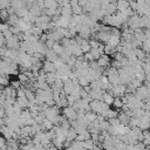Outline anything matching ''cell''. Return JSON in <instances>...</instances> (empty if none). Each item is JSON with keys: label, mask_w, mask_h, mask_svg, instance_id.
Masks as SVG:
<instances>
[{"label": "cell", "mask_w": 150, "mask_h": 150, "mask_svg": "<svg viewBox=\"0 0 150 150\" xmlns=\"http://www.w3.org/2000/svg\"><path fill=\"white\" fill-rule=\"evenodd\" d=\"M137 98L142 100V101H145V100H149L150 98V91H149V87L146 84H142L141 87L137 88V90L135 91L134 94Z\"/></svg>", "instance_id": "6da1fadb"}, {"label": "cell", "mask_w": 150, "mask_h": 150, "mask_svg": "<svg viewBox=\"0 0 150 150\" xmlns=\"http://www.w3.org/2000/svg\"><path fill=\"white\" fill-rule=\"evenodd\" d=\"M62 114L66 118H68L69 121H74V120H77V111L71 107V105H68V107H64L62 108Z\"/></svg>", "instance_id": "7a4b0ae2"}, {"label": "cell", "mask_w": 150, "mask_h": 150, "mask_svg": "<svg viewBox=\"0 0 150 150\" xmlns=\"http://www.w3.org/2000/svg\"><path fill=\"white\" fill-rule=\"evenodd\" d=\"M128 26L130 28H132L134 30L137 29V28H141V15H138L137 13H135L132 16H130L128 19Z\"/></svg>", "instance_id": "3957f363"}, {"label": "cell", "mask_w": 150, "mask_h": 150, "mask_svg": "<svg viewBox=\"0 0 150 150\" xmlns=\"http://www.w3.org/2000/svg\"><path fill=\"white\" fill-rule=\"evenodd\" d=\"M20 42H21L20 39H19L16 35H14L12 39L7 40L6 47L9 48V49H19V48H20Z\"/></svg>", "instance_id": "277c9868"}, {"label": "cell", "mask_w": 150, "mask_h": 150, "mask_svg": "<svg viewBox=\"0 0 150 150\" xmlns=\"http://www.w3.org/2000/svg\"><path fill=\"white\" fill-rule=\"evenodd\" d=\"M14 132H15V131H14L11 127H8V125H1V134H2V136H4L7 141H9V139L13 138Z\"/></svg>", "instance_id": "5b68a950"}, {"label": "cell", "mask_w": 150, "mask_h": 150, "mask_svg": "<svg viewBox=\"0 0 150 150\" xmlns=\"http://www.w3.org/2000/svg\"><path fill=\"white\" fill-rule=\"evenodd\" d=\"M97 62H98L100 67H102V68H108V67H110V66H111L110 57H109V55H107V54L101 55V56H100V59L97 60Z\"/></svg>", "instance_id": "8992f818"}, {"label": "cell", "mask_w": 150, "mask_h": 150, "mask_svg": "<svg viewBox=\"0 0 150 150\" xmlns=\"http://www.w3.org/2000/svg\"><path fill=\"white\" fill-rule=\"evenodd\" d=\"M19 64H16V63H14V62H12L8 67H7V69L5 70V75H19Z\"/></svg>", "instance_id": "52a82bcc"}, {"label": "cell", "mask_w": 150, "mask_h": 150, "mask_svg": "<svg viewBox=\"0 0 150 150\" xmlns=\"http://www.w3.org/2000/svg\"><path fill=\"white\" fill-rule=\"evenodd\" d=\"M63 87H64L63 81L60 80V79H57V80L55 81V83L52 86V91H53L54 94H60V93L63 90Z\"/></svg>", "instance_id": "ba28073f"}, {"label": "cell", "mask_w": 150, "mask_h": 150, "mask_svg": "<svg viewBox=\"0 0 150 150\" xmlns=\"http://www.w3.org/2000/svg\"><path fill=\"white\" fill-rule=\"evenodd\" d=\"M45 56H46V60H48L50 62H55V61H57L60 59V55L54 49H48V52L46 53Z\"/></svg>", "instance_id": "9c48e42d"}, {"label": "cell", "mask_w": 150, "mask_h": 150, "mask_svg": "<svg viewBox=\"0 0 150 150\" xmlns=\"http://www.w3.org/2000/svg\"><path fill=\"white\" fill-rule=\"evenodd\" d=\"M42 69H43L46 73H54V71H56V68H55L54 62H50V61H48V60H45V61H43V67H42Z\"/></svg>", "instance_id": "30bf717a"}, {"label": "cell", "mask_w": 150, "mask_h": 150, "mask_svg": "<svg viewBox=\"0 0 150 150\" xmlns=\"http://www.w3.org/2000/svg\"><path fill=\"white\" fill-rule=\"evenodd\" d=\"M63 83H64L63 91H64L67 95H70V94L73 93V89H74V82H73V80H71V79H68V80H66Z\"/></svg>", "instance_id": "8fae6325"}, {"label": "cell", "mask_w": 150, "mask_h": 150, "mask_svg": "<svg viewBox=\"0 0 150 150\" xmlns=\"http://www.w3.org/2000/svg\"><path fill=\"white\" fill-rule=\"evenodd\" d=\"M104 93H105V90H103V89H93L90 91V96L93 97V100H102Z\"/></svg>", "instance_id": "7c38bea8"}, {"label": "cell", "mask_w": 150, "mask_h": 150, "mask_svg": "<svg viewBox=\"0 0 150 150\" xmlns=\"http://www.w3.org/2000/svg\"><path fill=\"white\" fill-rule=\"evenodd\" d=\"M138 127H139L142 130H148V129H150V120L143 116V117L139 118V121H138Z\"/></svg>", "instance_id": "4fadbf2b"}, {"label": "cell", "mask_w": 150, "mask_h": 150, "mask_svg": "<svg viewBox=\"0 0 150 150\" xmlns=\"http://www.w3.org/2000/svg\"><path fill=\"white\" fill-rule=\"evenodd\" d=\"M118 114H120V112L117 111V109H110V108H109V109H108V110H105L102 115H103L107 120H110V118L117 117V116H118Z\"/></svg>", "instance_id": "5bb4252c"}, {"label": "cell", "mask_w": 150, "mask_h": 150, "mask_svg": "<svg viewBox=\"0 0 150 150\" xmlns=\"http://www.w3.org/2000/svg\"><path fill=\"white\" fill-rule=\"evenodd\" d=\"M61 15L63 16H73V8H71V5H67V6H63L61 7Z\"/></svg>", "instance_id": "9a60e30c"}, {"label": "cell", "mask_w": 150, "mask_h": 150, "mask_svg": "<svg viewBox=\"0 0 150 150\" xmlns=\"http://www.w3.org/2000/svg\"><path fill=\"white\" fill-rule=\"evenodd\" d=\"M116 6H117V11H121V12H122V11L127 9L128 7H130L129 0H117Z\"/></svg>", "instance_id": "2e32d148"}, {"label": "cell", "mask_w": 150, "mask_h": 150, "mask_svg": "<svg viewBox=\"0 0 150 150\" xmlns=\"http://www.w3.org/2000/svg\"><path fill=\"white\" fill-rule=\"evenodd\" d=\"M118 120L121 121V123L122 124H127V125H129V123H130V120H131V117L130 116H128L124 111H122V112H120L118 114Z\"/></svg>", "instance_id": "e0dca14e"}, {"label": "cell", "mask_w": 150, "mask_h": 150, "mask_svg": "<svg viewBox=\"0 0 150 150\" xmlns=\"http://www.w3.org/2000/svg\"><path fill=\"white\" fill-rule=\"evenodd\" d=\"M29 12H30L32 14H34L35 16H40V15L42 14V8H41V7L35 2V4L29 8Z\"/></svg>", "instance_id": "ac0fdd59"}, {"label": "cell", "mask_w": 150, "mask_h": 150, "mask_svg": "<svg viewBox=\"0 0 150 150\" xmlns=\"http://www.w3.org/2000/svg\"><path fill=\"white\" fill-rule=\"evenodd\" d=\"M16 102L23 108V109H27L29 107V100L27 98V96H23V97H16Z\"/></svg>", "instance_id": "d6986e66"}, {"label": "cell", "mask_w": 150, "mask_h": 150, "mask_svg": "<svg viewBox=\"0 0 150 150\" xmlns=\"http://www.w3.org/2000/svg\"><path fill=\"white\" fill-rule=\"evenodd\" d=\"M76 136H77V132H76L75 128H73V127H71V128L68 130V134H67V139H66V141L74 142V141L76 139Z\"/></svg>", "instance_id": "ffe728a7"}, {"label": "cell", "mask_w": 150, "mask_h": 150, "mask_svg": "<svg viewBox=\"0 0 150 150\" xmlns=\"http://www.w3.org/2000/svg\"><path fill=\"white\" fill-rule=\"evenodd\" d=\"M80 46H81V48H82L83 53H88V52H90V49H91V46H90V43H89V40H88V39H83V40H82V42L80 43Z\"/></svg>", "instance_id": "44dd1931"}, {"label": "cell", "mask_w": 150, "mask_h": 150, "mask_svg": "<svg viewBox=\"0 0 150 150\" xmlns=\"http://www.w3.org/2000/svg\"><path fill=\"white\" fill-rule=\"evenodd\" d=\"M105 103H108L109 105H111L112 103H114V100H115V96L112 95V94H110V93H108V91H105L104 93V95H103V98H102Z\"/></svg>", "instance_id": "7402d4cb"}, {"label": "cell", "mask_w": 150, "mask_h": 150, "mask_svg": "<svg viewBox=\"0 0 150 150\" xmlns=\"http://www.w3.org/2000/svg\"><path fill=\"white\" fill-rule=\"evenodd\" d=\"M21 136L22 137H30L32 136V125H25L21 128Z\"/></svg>", "instance_id": "603a6c76"}, {"label": "cell", "mask_w": 150, "mask_h": 150, "mask_svg": "<svg viewBox=\"0 0 150 150\" xmlns=\"http://www.w3.org/2000/svg\"><path fill=\"white\" fill-rule=\"evenodd\" d=\"M19 19H20V18H19L16 14H11L9 18H8V20H7V23H8L9 26H16L18 22H19Z\"/></svg>", "instance_id": "cb8c5ba5"}, {"label": "cell", "mask_w": 150, "mask_h": 150, "mask_svg": "<svg viewBox=\"0 0 150 150\" xmlns=\"http://www.w3.org/2000/svg\"><path fill=\"white\" fill-rule=\"evenodd\" d=\"M108 43H109V45H111L112 47H116V46H118V45L121 43V36L111 35V36H110V39H109V41H108Z\"/></svg>", "instance_id": "d4e9b609"}, {"label": "cell", "mask_w": 150, "mask_h": 150, "mask_svg": "<svg viewBox=\"0 0 150 150\" xmlns=\"http://www.w3.org/2000/svg\"><path fill=\"white\" fill-rule=\"evenodd\" d=\"M135 53H136V55H137V59L141 60V61H144L145 57H146V55H148V54H146L142 48H139V47H138V48H135Z\"/></svg>", "instance_id": "484cf974"}, {"label": "cell", "mask_w": 150, "mask_h": 150, "mask_svg": "<svg viewBox=\"0 0 150 150\" xmlns=\"http://www.w3.org/2000/svg\"><path fill=\"white\" fill-rule=\"evenodd\" d=\"M15 14H16L19 18H25V16H27V15L29 14V9H28L26 6H23V7H21L20 9H18Z\"/></svg>", "instance_id": "4316f807"}, {"label": "cell", "mask_w": 150, "mask_h": 150, "mask_svg": "<svg viewBox=\"0 0 150 150\" xmlns=\"http://www.w3.org/2000/svg\"><path fill=\"white\" fill-rule=\"evenodd\" d=\"M59 2L56 0H45V8H57Z\"/></svg>", "instance_id": "83f0119b"}, {"label": "cell", "mask_w": 150, "mask_h": 150, "mask_svg": "<svg viewBox=\"0 0 150 150\" xmlns=\"http://www.w3.org/2000/svg\"><path fill=\"white\" fill-rule=\"evenodd\" d=\"M60 127H62L63 129H66V130H69L70 128H71V124H70V121L68 120V118H66L64 116L62 117V120H61V122H60V124H59Z\"/></svg>", "instance_id": "f1b7e54d"}, {"label": "cell", "mask_w": 150, "mask_h": 150, "mask_svg": "<svg viewBox=\"0 0 150 150\" xmlns=\"http://www.w3.org/2000/svg\"><path fill=\"white\" fill-rule=\"evenodd\" d=\"M41 124H42V128H43L45 131H46V130H50V129L54 128V123H53L50 120H48V118H46Z\"/></svg>", "instance_id": "f546056e"}, {"label": "cell", "mask_w": 150, "mask_h": 150, "mask_svg": "<svg viewBox=\"0 0 150 150\" xmlns=\"http://www.w3.org/2000/svg\"><path fill=\"white\" fill-rule=\"evenodd\" d=\"M94 145H95V142H94L93 138H89L87 141H83V148H84V150H91L94 148Z\"/></svg>", "instance_id": "4dcf8cb0"}, {"label": "cell", "mask_w": 150, "mask_h": 150, "mask_svg": "<svg viewBox=\"0 0 150 150\" xmlns=\"http://www.w3.org/2000/svg\"><path fill=\"white\" fill-rule=\"evenodd\" d=\"M73 8V14H76V15H81V14H84V11H83V7L80 6L79 4L77 5H74L71 6Z\"/></svg>", "instance_id": "1f68e13d"}, {"label": "cell", "mask_w": 150, "mask_h": 150, "mask_svg": "<svg viewBox=\"0 0 150 150\" xmlns=\"http://www.w3.org/2000/svg\"><path fill=\"white\" fill-rule=\"evenodd\" d=\"M0 84H1V88L9 86V76L8 75H1L0 76Z\"/></svg>", "instance_id": "d6a6232c"}, {"label": "cell", "mask_w": 150, "mask_h": 150, "mask_svg": "<svg viewBox=\"0 0 150 150\" xmlns=\"http://www.w3.org/2000/svg\"><path fill=\"white\" fill-rule=\"evenodd\" d=\"M123 101H122V97H115V100H114V103H112V107L115 108V109H122V107H123Z\"/></svg>", "instance_id": "836d02e7"}, {"label": "cell", "mask_w": 150, "mask_h": 150, "mask_svg": "<svg viewBox=\"0 0 150 150\" xmlns=\"http://www.w3.org/2000/svg\"><path fill=\"white\" fill-rule=\"evenodd\" d=\"M18 80H19L22 84H26V83L29 82V77L27 76L26 73H19V75H18Z\"/></svg>", "instance_id": "e575fe53"}, {"label": "cell", "mask_w": 150, "mask_h": 150, "mask_svg": "<svg viewBox=\"0 0 150 150\" xmlns=\"http://www.w3.org/2000/svg\"><path fill=\"white\" fill-rule=\"evenodd\" d=\"M53 49L59 54V55H61L63 52H64V47L61 45V43H59V42H56L55 45H54V47H53Z\"/></svg>", "instance_id": "d590c367"}, {"label": "cell", "mask_w": 150, "mask_h": 150, "mask_svg": "<svg viewBox=\"0 0 150 150\" xmlns=\"http://www.w3.org/2000/svg\"><path fill=\"white\" fill-rule=\"evenodd\" d=\"M144 109L143 108H138V109H134V117L136 118H142L144 115Z\"/></svg>", "instance_id": "8d00e7d4"}, {"label": "cell", "mask_w": 150, "mask_h": 150, "mask_svg": "<svg viewBox=\"0 0 150 150\" xmlns=\"http://www.w3.org/2000/svg\"><path fill=\"white\" fill-rule=\"evenodd\" d=\"M86 116H87V118H88L90 122H94V121L97 120L98 114H96V112H94V111H89V112H86Z\"/></svg>", "instance_id": "74e56055"}, {"label": "cell", "mask_w": 150, "mask_h": 150, "mask_svg": "<svg viewBox=\"0 0 150 150\" xmlns=\"http://www.w3.org/2000/svg\"><path fill=\"white\" fill-rule=\"evenodd\" d=\"M0 16H1V19H2V22H7L8 18H9L8 11H7V9H1V11H0Z\"/></svg>", "instance_id": "f35d334b"}, {"label": "cell", "mask_w": 150, "mask_h": 150, "mask_svg": "<svg viewBox=\"0 0 150 150\" xmlns=\"http://www.w3.org/2000/svg\"><path fill=\"white\" fill-rule=\"evenodd\" d=\"M146 54H150V40H145L143 43H142V47H141Z\"/></svg>", "instance_id": "ab89813d"}, {"label": "cell", "mask_w": 150, "mask_h": 150, "mask_svg": "<svg viewBox=\"0 0 150 150\" xmlns=\"http://www.w3.org/2000/svg\"><path fill=\"white\" fill-rule=\"evenodd\" d=\"M90 53H91V55L94 56L95 60H98L100 56L103 55V54H101V52L98 50V48H91V49H90Z\"/></svg>", "instance_id": "60d3db41"}, {"label": "cell", "mask_w": 150, "mask_h": 150, "mask_svg": "<svg viewBox=\"0 0 150 150\" xmlns=\"http://www.w3.org/2000/svg\"><path fill=\"white\" fill-rule=\"evenodd\" d=\"M11 7V0H0V9H7Z\"/></svg>", "instance_id": "b9f144b4"}, {"label": "cell", "mask_w": 150, "mask_h": 150, "mask_svg": "<svg viewBox=\"0 0 150 150\" xmlns=\"http://www.w3.org/2000/svg\"><path fill=\"white\" fill-rule=\"evenodd\" d=\"M120 12H121V11H120ZM122 13H123V14H124L125 16H128V18H130V16H132V15H134V14H135L136 12H135V11H134V9H132L131 7H128L127 9H124V11H122Z\"/></svg>", "instance_id": "7bdbcfd3"}, {"label": "cell", "mask_w": 150, "mask_h": 150, "mask_svg": "<svg viewBox=\"0 0 150 150\" xmlns=\"http://www.w3.org/2000/svg\"><path fill=\"white\" fill-rule=\"evenodd\" d=\"M112 57H114V60H117V61H123L124 60V57H125V55L123 54V53H121V52H116L114 55H112Z\"/></svg>", "instance_id": "ee69618b"}, {"label": "cell", "mask_w": 150, "mask_h": 150, "mask_svg": "<svg viewBox=\"0 0 150 150\" xmlns=\"http://www.w3.org/2000/svg\"><path fill=\"white\" fill-rule=\"evenodd\" d=\"M70 56H71V55H68L67 53H64V52H63V53H62V54L60 55V60H61V61H62L63 63H67V62L69 61Z\"/></svg>", "instance_id": "f6af8a7d"}, {"label": "cell", "mask_w": 150, "mask_h": 150, "mask_svg": "<svg viewBox=\"0 0 150 150\" xmlns=\"http://www.w3.org/2000/svg\"><path fill=\"white\" fill-rule=\"evenodd\" d=\"M1 34H2V35H4V36H5L6 39H7V40H9V39H12V38L14 36L13 32L11 30V27H9V29H7L6 32H4V33H1Z\"/></svg>", "instance_id": "bcb514c9"}, {"label": "cell", "mask_w": 150, "mask_h": 150, "mask_svg": "<svg viewBox=\"0 0 150 150\" xmlns=\"http://www.w3.org/2000/svg\"><path fill=\"white\" fill-rule=\"evenodd\" d=\"M138 121H139V118H136V117H131V120H130V123H129V127H130V128H135V127H138Z\"/></svg>", "instance_id": "7dc6e473"}, {"label": "cell", "mask_w": 150, "mask_h": 150, "mask_svg": "<svg viewBox=\"0 0 150 150\" xmlns=\"http://www.w3.org/2000/svg\"><path fill=\"white\" fill-rule=\"evenodd\" d=\"M76 61H77V57H76L75 55H71V56H70V59H69V61L67 62V64H69L71 68H74V66H75Z\"/></svg>", "instance_id": "c3c4849f"}, {"label": "cell", "mask_w": 150, "mask_h": 150, "mask_svg": "<svg viewBox=\"0 0 150 150\" xmlns=\"http://www.w3.org/2000/svg\"><path fill=\"white\" fill-rule=\"evenodd\" d=\"M109 122H110V124H111V125H114V127H118L120 124H122V123H121V121L118 120V117L110 118V120H109Z\"/></svg>", "instance_id": "681fc988"}, {"label": "cell", "mask_w": 150, "mask_h": 150, "mask_svg": "<svg viewBox=\"0 0 150 150\" xmlns=\"http://www.w3.org/2000/svg\"><path fill=\"white\" fill-rule=\"evenodd\" d=\"M129 5H130V7H131L135 12H137V9H138V4H137L136 0H129Z\"/></svg>", "instance_id": "f907efd6"}, {"label": "cell", "mask_w": 150, "mask_h": 150, "mask_svg": "<svg viewBox=\"0 0 150 150\" xmlns=\"http://www.w3.org/2000/svg\"><path fill=\"white\" fill-rule=\"evenodd\" d=\"M23 96H26V91H25V88L21 87L16 90V97H23Z\"/></svg>", "instance_id": "816d5d0a"}, {"label": "cell", "mask_w": 150, "mask_h": 150, "mask_svg": "<svg viewBox=\"0 0 150 150\" xmlns=\"http://www.w3.org/2000/svg\"><path fill=\"white\" fill-rule=\"evenodd\" d=\"M67 100H68V104L69 105H74V103L76 102V98H75V96L74 95H67Z\"/></svg>", "instance_id": "f5cc1de1"}, {"label": "cell", "mask_w": 150, "mask_h": 150, "mask_svg": "<svg viewBox=\"0 0 150 150\" xmlns=\"http://www.w3.org/2000/svg\"><path fill=\"white\" fill-rule=\"evenodd\" d=\"M55 43H56V41L53 40V39H48V40L46 41V46H47L49 49H53V47H54Z\"/></svg>", "instance_id": "db71d44e"}, {"label": "cell", "mask_w": 150, "mask_h": 150, "mask_svg": "<svg viewBox=\"0 0 150 150\" xmlns=\"http://www.w3.org/2000/svg\"><path fill=\"white\" fill-rule=\"evenodd\" d=\"M22 83L19 81V80H16V81H12L11 82V86L13 87V88H15V89H19V88H21L22 86H21Z\"/></svg>", "instance_id": "11a10c76"}, {"label": "cell", "mask_w": 150, "mask_h": 150, "mask_svg": "<svg viewBox=\"0 0 150 150\" xmlns=\"http://www.w3.org/2000/svg\"><path fill=\"white\" fill-rule=\"evenodd\" d=\"M9 25L7 23V22H2L1 23V26H0V29H1V33H4V32H6L7 29H9Z\"/></svg>", "instance_id": "9f6ffc18"}, {"label": "cell", "mask_w": 150, "mask_h": 150, "mask_svg": "<svg viewBox=\"0 0 150 150\" xmlns=\"http://www.w3.org/2000/svg\"><path fill=\"white\" fill-rule=\"evenodd\" d=\"M84 56H86V60H87V61H89V62H90V61H93V60H95V59H94V56L91 55V53H90V52L84 53Z\"/></svg>", "instance_id": "6f0895ef"}, {"label": "cell", "mask_w": 150, "mask_h": 150, "mask_svg": "<svg viewBox=\"0 0 150 150\" xmlns=\"http://www.w3.org/2000/svg\"><path fill=\"white\" fill-rule=\"evenodd\" d=\"M54 64H55V68H56V70H57V69H60V68H61V67H62L64 63H63V62H62V61L59 59L57 61H55V62H54Z\"/></svg>", "instance_id": "680465c9"}, {"label": "cell", "mask_w": 150, "mask_h": 150, "mask_svg": "<svg viewBox=\"0 0 150 150\" xmlns=\"http://www.w3.org/2000/svg\"><path fill=\"white\" fill-rule=\"evenodd\" d=\"M143 109H144V110H150V98L144 101V105H143Z\"/></svg>", "instance_id": "91938a15"}, {"label": "cell", "mask_w": 150, "mask_h": 150, "mask_svg": "<svg viewBox=\"0 0 150 150\" xmlns=\"http://www.w3.org/2000/svg\"><path fill=\"white\" fill-rule=\"evenodd\" d=\"M56 1H57V2H59V6H60V4H61V2H63V1H64V0H56Z\"/></svg>", "instance_id": "94428289"}, {"label": "cell", "mask_w": 150, "mask_h": 150, "mask_svg": "<svg viewBox=\"0 0 150 150\" xmlns=\"http://www.w3.org/2000/svg\"><path fill=\"white\" fill-rule=\"evenodd\" d=\"M146 150H150V144H149V145L146 146Z\"/></svg>", "instance_id": "6125c7cd"}, {"label": "cell", "mask_w": 150, "mask_h": 150, "mask_svg": "<svg viewBox=\"0 0 150 150\" xmlns=\"http://www.w3.org/2000/svg\"><path fill=\"white\" fill-rule=\"evenodd\" d=\"M146 28H149V29H150V22H149V25H148V27H146Z\"/></svg>", "instance_id": "be15d7a7"}, {"label": "cell", "mask_w": 150, "mask_h": 150, "mask_svg": "<svg viewBox=\"0 0 150 150\" xmlns=\"http://www.w3.org/2000/svg\"><path fill=\"white\" fill-rule=\"evenodd\" d=\"M149 1H150V0H149Z\"/></svg>", "instance_id": "e7e4bbea"}]
</instances>
